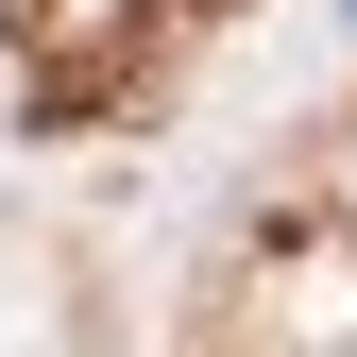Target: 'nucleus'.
<instances>
[{"instance_id":"f257e3e1","label":"nucleus","mask_w":357,"mask_h":357,"mask_svg":"<svg viewBox=\"0 0 357 357\" xmlns=\"http://www.w3.org/2000/svg\"><path fill=\"white\" fill-rule=\"evenodd\" d=\"M153 17H238V0H153Z\"/></svg>"}]
</instances>
